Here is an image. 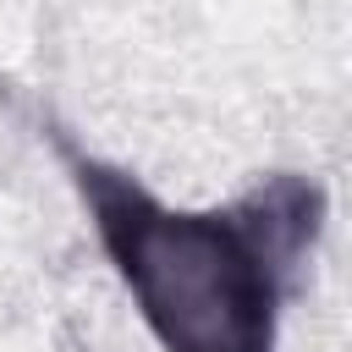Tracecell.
I'll use <instances>...</instances> for the list:
<instances>
[{
	"label": "cell",
	"instance_id": "1",
	"mask_svg": "<svg viewBox=\"0 0 352 352\" xmlns=\"http://www.w3.org/2000/svg\"><path fill=\"white\" fill-rule=\"evenodd\" d=\"M38 132L82 198L88 226L160 352L280 346L286 302L302 292L308 258L330 220L319 176L270 170L226 204L182 209L77 143L60 116L38 110Z\"/></svg>",
	"mask_w": 352,
	"mask_h": 352
}]
</instances>
